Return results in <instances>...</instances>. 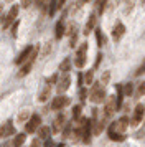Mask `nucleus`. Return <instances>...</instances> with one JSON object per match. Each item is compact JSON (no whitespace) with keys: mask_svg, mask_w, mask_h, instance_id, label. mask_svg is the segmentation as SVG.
<instances>
[{"mask_svg":"<svg viewBox=\"0 0 145 147\" xmlns=\"http://www.w3.org/2000/svg\"><path fill=\"white\" fill-rule=\"evenodd\" d=\"M86 2H89V0H79V3H86Z\"/></svg>","mask_w":145,"mask_h":147,"instance_id":"nucleus-35","label":"nucleus"},{"mask_svg":"<svg viewBox=\"0 0 145 147\" xmlns=\"http://www.w3.org/2000/svg\"><path fill=\"white\" fill-rule=\"evenodd\" d=\"M69 45L71 47H74V43H76V38H78V28H76V25H71V28H69Z\"/></svg>","mask_w":145,"mask_h":147,"instance_id":"nucleus-22","label":"nucleus"},{"mask_svg":"<svg viewBox=\"0 0 145 147\" xmlns=\"http://www.w3.org/2000/svg\"><path fill=\"white\" fill-rule=\"evenodd\" d=\"M40 127H41V117H40L38 114H33V116H30V121L26 122V126H25L26 132H28V134L38 132Z\"/></svg>","mask_w":145,"mask_h":147,"instance_id":"nucleus-5","label":"nucleus"},{"mask_svg":"<svg viewBox=\"0 0 145 147\" xmlns=\"http://www.w3.org/2000/svg\"><path fill=\"white\" fill-rule=\"evenodd\" d=\"M28 116H30V114L26 113V111H23V113H20L18 121H20V122H23V121H26V122H28V121H30V119H28Z\"/></svg>","mask_w":145,"mask_h":147,"instance_id":"nucleus-31","label":"nucleus"},{"mask_svg":"<svg viewBox=\"0 0 145 147\" xmlns=\"http://www.w3.org/2000/svg\"><path fill=\"white\" fill-rule=\"evenodd\" d=\"M125 33V27L122 22H117L115 25H114V28H112V40L114 41H120V38L124 36Z\"/></svg>","mask_w":145,"mask_h":147,"instance_id":"nucleus-12","label":"nucleus"},{"mask_svg":"<svg viewBox=\"0 0 145 147\" xmlns=\"http://www.w3.org/2000/svg\"><path fill=\"white\" fill-rule=\"evenodd\" d=\"M69 84H71V76H69V73H63L59 76L58 83H56V91H58L59 94L66 93L68 88H69Z\"/></svg>","mask_w":145,"mask_h":147,"instance_id":"nucleus-7","label":"nucleus"},{"mask_svg":"<svg viewBox=\"0 0 145 147\" xmlns=\"http://www.w3.org/2000/svg\"><path fill=\"white\" fill-rule=\"evenodd\" d=\"M36 55H38V47L35 48V51H33V55L30 56V60L21 65V68H20V71H18V76H26V74L32 71L33 63H35V60H36Z\"/></svg>","mask_w":145,"mask_h":147,"instance_id":"nucleus-8","label":"nucleus"},{"mask_svg":"<svg viewBox=\"0 0 145 147\" xmlns=\"http://www.w3.org/2000/svg\"><path fill=\"white\" fill-rule=\"evenodd\" d=\"M25 140H26V134H23V132L17 134L12 140V147H21L25 144Z\"/></svg>","mask_w":145,"mask_h":147,"instance_id":"nucleus-17","label":"nucleus"},{"mask_svg":"<svg viewBox=\"0 0 145 147\" xmlns=\"http://www.w3.org/2000/svg\"><path fill=\"white\" fill-rule=\"evenodd\" d=\"M127 126H129V119H127V117H120V119H115L114 122H111L109 127H107V136H109V139L115 140V142L125 140Z\"/></svg>","mask_w":145,"mask_h":147,"instance_id":"nucleus-1","label":"nucleus"},{"mask_svg":"<svg viewBox=\"0 0 145 147\" xmlns=\"http://www.w3.org/2000/svg\"><path fill=\"white\" fill-rule=\"evenodd\" d=\"M117 111V99H115V96H109L107 99H105V104H104V117L105 121H109L114 116V113Z\"/></svg>","mask_w":145,"mask_h":147,"instance_id":"nucleus-4","label":"nucleus"},{"mask_svg":"<svg viewBox=\"0 0 145 147\" xmlns=\"http://www.w3.org/2000/svg\"><path fill=\"white\" fill-rule=\"evenodd\" d=\"M18 5H13L12 8H10V12H8V13L5 15V18H3V22H2V23H3V28H10L13 25V23H15V18H17V15H18Z\"/></svg>","mask_w":145,"mask_h":147,"instance_id":"nucleus-9","label":"nucleus"},{"mask_svg":"<svg viewBox=\"0 0 145 147\" xmlns=\"http://www.w3.org/2000/svg\"><path fill=\"white\" fill-rule=\"evenodd\" d=\"M104 98H105L104 84H101V81L94 83V84H92V88L89 89V99H91L92 102L99 104V102H102V99H104Z\"/></svg>","mask_w":145,"mask_h":147,"instance_id":"nucleus-2","label":"nucleus"},{"mask_svg":"<svg viewBox=\"0 0 145 147\" xmlns=\"http://www.w3.org/2000/svg\"><path fill=\"white\" fill-rule=\"evenodd\" d=\"M109 78H111V71H104L102 73V76H101V84H107L109 83Z\"/></svg>","mask_w":145,"mask_h":147,"instance_id":"nucleus-26","label":"nucleus"},{"mask_svg":"<svg viewBox=\"0 0 145 147\" xmlns=\"http://www.w3.org/2000/svg\"><path fill=\"white\" fill-rule=\"evenodd\" d=\"M13 132H15V127H13V124L10 121H7L3 126H0V139H2V137H8V136H12Z\"/></svg>","mask_w":145,"mask_h":147,"instance_id":"nucleus-14","label":"nucleus"},{"mask_svg":"<svg viewBox=\"0 0 145 147\" xmlns=\"http://www.w3.org/2000/svg\"><path fill=\"white\" fill-rule=\"evenodd\" d=\"M69 68H71V58H64L63 63L59 65V69H61L63 73H68V71H69Z\"/></svg>","mask_w":145,"mask_h":147,"instance_id":"nucleus-23","label":"nucleus"},{"mask_svg":"<svg viewBox=\"0 0 145 147\" xmlns=\"http://www.w3.org/2000/svg\"><path fill=\"white\" fill-rule=\"evenodd\" d=\"M92 76H94V71H87V73L84 74V81H86V84H91L92 83Z\"/></svg>","mask_w":145,"mask_h":147,"instance_id":"nucleus-28","label":"nucleus"},{"mask_svg":"<svg viewBox=\"0 0 145 147\" xmlns=\"http://www.w3.org/2000/svg\"><path fill=\"white\" fill-rule=\"evenodd\" d=\"M5 147H10V146H5Z\"/></svg>","mask_w":145,"mask_h":147,"instance_id":"nucleus-37","label":"nucleus"},{"mask_svg":"<svg viewBox=\"0 0 145 147\" xmlns=\"http://www.w3.org/2000/svg\"><path fill=\"white\" fill-rule=\"evenodd\" d=\"M35 48H36V47H32V45H30V47H26L25 50H23V51H21V53L18 55V56H17V60H15V63H17L18 66H21L23 63H26V61L30 60V56L33 55V51H35Z\"/></svg>","mask_w":145,"mask_h":147,"instance_id":"nucleus-10","label":"nucleus"},{"mask_svg":"<svg viewBox=\"0 0 145 147\" xmlns=\"http://www.w3.org/2000/svg\"><path fill=\"white\" fill-rule=\"evenodd\" d=\"M63 35H64V20L61 17V20L56 23V28H54V36H56V40H61Z\"/></svg>","mask_w":145,"mask_h":147,"instance_id":"nucleus-16","label":"nucleus"},{"mask_svg":"<svg viewBox=\"0 0 145 147\" xmlns=\"http://www.w3.org/2000/svg\"><path fill=\"white\" fill-rule=\"evenodd\" d=\"M81 111H83V107H81V106H76L74 109H72V117H74V122L81 119Z\"/></svg>","mask_w":145,"mask_h":147,"instance_id":"nucleus-25","label":"nucleus"},{"mask_svg":"<svg viewBox=\"0 0 145 147\" xmlns=\"http://www.w3.org/2000/svg\"><path fill=\"white\" fill-rule=\"evenodd\" d=\"M96 22H97V15L92 13L89 18H87V22H86V27H84V35H89V32L91 30H94V27H96Z\"/></svg>","mask_w":145,"mask_h":147,"instance_id":"nucleus-15","label":"nucleus"},{"mask_svg":"<svg viewBox=\"0 0 145 147\" xmlns=\"http://www.w3.org/2000/svg\"><path fill=\"white\" fill-rule=\"evenodd\" d=\"M86 55H87V43H81L79 45V48L76 50V56H74V65H76V68H84L86 65Z\"/></svg>","mask_w":145,"mask_h":147,"instance_id":"nucleus-3","label":"nucleus"},{"mask_svg":"<svg viewBox=\"0 0 145 147\" xmlns=\"http://www.w3.org/2000/svg\"><path fill=\"white\" fill-rule=\"evenodd\" d=\"M50 132H51V129H50V126H41L38 129V137L40 139H50Z\"/></svg>","mask_w":145,"mask_h":147,"instance_id":"nucleus-19","label":"nucleus"},{"mask_svg":"<svg viewBox=\"0 0 145 147\" xmlns=\"http://www.w3.org/2000/svg\"><path fill=\"white\" fill-rule=\"evenodd\" d=\"M48 2H50V0H35V5H36L38 8H48L46 7Z\"/></svg>","mask_w":145,"mask_h":147,"instance_id":"nucleus-29","label":"nucleus"},{"mask_svg":"<svg viewBox=\"0 0 145 147\" xmlns=\"http://www.w3.org/2000/svg\"><path fill=\"white\" fill-rule=\"evenodd\" d=\"M64 124H66V116L64 114H58V116L54 117V122H53V127H51L53 134H59L63 131Z\"/></svg>","mask_w":145,"mask_h":147,"instance_id":"nucleus-11","label":"nucleus"},{"mask_svg":"<svg viewBox=\"0 0 145 147\" xmlns=\"http://www.w3.org/2000/svg\"><path fill=\"white\" fill-rule=\"evenodd\" d=\"M32 2H35V0H21V7H23V8L30 7V5H32Z\"/></svg>","mask_w":145,"mask_h":147,"instance_id":"nucleus-32","label":"nucleus"},{"mask_svg":"<svg viewBox=\"0 0 145 147\" xmlns=\"http://www.w3.org/2000/svg\"><path fill=\"white\" fill-rule=\"evenodd\" d=\"M145 94V81H142L138 84V89H137V96H144Z\"/></svg>","mask_w":145,"mask_h":147,"instance_id":"nucleus-30","label":"nucleus"},{"mask_svg":"<svg viewBox=\"0 0 145 147\" xmlns=\"http://www.w3.org/2000/svg\"><path fill=\"white\" fill-rule=\"evenodd\" d=\"M5 2H8V3H10V2H12V0H5Z\"/></svg>","mask_w":145,"mask_h":147,"instance_id":"nucleus-36","label":"nucleus"},{"mask_svg":"<svg viewBox=\"0 0 145 147\" xmlns=\"http://www.w3.org/2000/svg\"><path fill=\"white\" fill-rule=\"evenodd\" d=\"M115 2H119V0H115Z\"/></svg>","mask_w":145,"mask_h":147,"instance_id":"nucleus-39","label":"nucleus"},{"mask_svg":"<svg viewBox=\"0 0 145 147\" xmlns=\"http://www.w3.org/2000/svg\"><path fill=\"white\" fill-rule=\"evenodd\" d=\"M30 147H43V146H41V142H40L38 139H35V140L32 142V146H30Z\"/></svg>","mask_w":145,"mask_h":147,"instance_id":"nucleus-34","label":"nucleus"},{"mask_svg":"<svg viewBox=\"0 0 145 147\" xmlns=\"http://www.w3.org/2000/svg\"><path fill=\"white\" fill-rule=\"evenodd\" d=\"M53 146H54V142H53L51 137H50V139H46V140H45V146H43V147H53Z\"/></svg>","mask_w":145,"mask_h":147,"instance_id":"nucleus-33","label":"nucleus"},{"mask_svg":"<svg viewBox=\"0 0 145 147\" xmlns=\"http://www.w3.org/2000/svg\"><path fill=\"white\" fill-rule=\"evenodd\" d=\"M96 38H97V45L99 47H104L105 43H107V38H105L104 32H102L101 28H96Z\"/></svg>","mask_w":145,"mask_h":147,"instance_id":"nucleus-20","label":"nucleus"},{"mask_svg":"<svg viewBox=\"0 0 145 147\" xmlns=\"http://www.w3.org/2000/svg\"><path fill=\"white\" fill-rule=\"evenodd\" d=\"M145 114V104H137L134 109V117H132V124H138L140 121L144 119Z\"/></svg>","mask_w":145,"mask_h":147,"instance_id":"nucleus-13","label":"nucleus"},{"mask_svg":"<svg viewBox=\"0 0 145 147\" xmlns=\"http://www.w3.org/2000/svg\"><path fill=\"white\" fill-rule=\"evenodd\" d=\"M50 93H51V84H46V86L41 89V93H40L38 99L41 101V102H45V101L50 98Z\"/></svg>","mask_w":145,"mask_h":147,"instance_id":"nucleus-18","label":"nucleus"},{"mask_svg":"<svg viewBox=\"0 0 145 147\" xmlns=\"http://www.w3.org/2000/svg\"><path fill=\"white\" fill-rule=\"evenodd\" d=\"M69 102H71V99H69L68 96H64V94H58V96L53 98V101H51V109H54V111L64 109L66 106H69Z\"/></svg>","mask_w":145,"mask_h":147,"instance_id":"nucleus-6","label":"nucleus"},{"mask_svg":"<svg viewBox=\"0 0 145 147\" xmlns=\"http://www.w3.org/2000/svg\"><path fill=\"white\" fill-rule=\"evenodd\" d=\"M105 3H107V0H97L96 2V12L99 15H102V12H104V8H105Z\"/></svg>","mask_w":145,"mask_h":147,"instance_id":"nucleus-24","label":"nucleus"},{"mask_svg":"<svg viewBox=\"0 0 145 147\" xmlns=\"http://www.w3.org/2000/svg\"><path fill=\"white\" fill-rule=\"evenodd\" d=\"M132 91H134V84H132V83H127V84L124 86V94L125 96H130Z\"/></svg>","mask_w":145,"mask_h":147,"instance_id":"nucleus-27","label":"nucleus"},{"mask_svg":"<svg viewBox=\"0 0 145 147\" xmlns=\"http://www.w3.org/2000/svg\"><path fill=\"white\" fill-rule=\"evenodd\" d=\"M46 10H48V15H50V17H53V15L56 13V10H58V0H50V2H48V8H46Z\"/></svg>","mask_w":145,"mask_h":147,"instance_id":"nucleus-21","label":"nucleus"},{"mask_svg":"<svg viewBox=\"0 0 145 147\" xmlns=\"http://www.w3.org/2000/svg\"><path fill=\"white\" fill-rule=\"evenodd\" d=\"M142 2H145V0H142Z\"/></svg>","mask_w":145,"mask_h":147,"instance_id":"nucleus-38","label":"nucleus"}]
</instances>
